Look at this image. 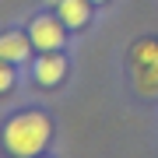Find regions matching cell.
I'll use <instances>...</instances> for the list:
<instances>
[{
    "label": "cell",
    "instance_id": "cell-2",
    "mask_svg": "<svg viewBox=\"0 0 158 158\" xmlns=\"http://www.w3.org/2000/svg\"><path fill=\"white\" fill-rule=\"evenodd\" d=\"M134 81L144 95L158 91V42H141L134 46Z\"/></svg>",
    "mask_w": 158,
    "mask_h": 158
},
{
    "label": "cell",
    "instance_id": "cell-3",
    "mask_svg": "<svg viewBox=\"0 0 158 158\" xmlns=\"http://www.w3.org/2000/svg\"><path fill=\"white\" fill-rule=\"evenodd\" d=\"M28 35H32V46H39V49H46V53L60 49L63 39H67V35H63V25L53 21V18H35Z\"/></svg>",
    "mask_w": 158,
    "mask_h": 158
},
{
    "label": "cell",
    "instance_id": "cell-5",
    "mask_svg": "<svg viewBox=\"0 0 158 158\" xmlns=\"http://www.w3.org/2000/svg\"><path fill=\"white\" fill-rule=\"evenodd\" d=\"M91 0H56V7H60V21L63 25H74V28H81V25L91 18Z\"/></svg>",
    "mask_w": 158,
    "mask_h": 158
},
{
    "label": "cell",
    "instance_id": "cell-1",
    "mask_svg": "<svg viewBox=\"0 0 158 158\" xmlns=\"http://www.w3.org/2000/svg\"><path fill=\"white\" fill-rule=\"evenodd\" d=\"M49 134H53V127L42 113H21L4 127V144L14 158H35L46 148Z\"/></svg>",
    "mask_w": 158,
    "mask_h": 158
},
{
    "label": "cell",
    "instance_id": "cell-4",
    "mask_svg": "<svg viewBox=\"0 0 158 158\" xmlns=\"http://www.w3.org/2000/svg\"><path fill=\"white\" fill-rule=\"evenodd\" d=\"M28 46H32V39H25L21 32H7V35H0V60H7V63H21V60H28Z\"/></svg>",
    "mask_w": 158,
    "mask_h": 158
},
{
    "label": "cell",
    "instance_id": "cell-7",
    "mask_svg": "<svg viewBox=\"0 0 158 158\" xmlns=\"http://www.w3.org/2000/svg\"><path fill=\"white\" fill-rule=\"evenodd\" d=\"M11 85H14V70H11V63H7V60H0V95L11 91Z\"/></svg>",
    "mask_w": 158,
    "mask_h": 158
},
{
    "label": "cell",
    "instance_id": "cell-6",
    "mask_svg": "<svg viewBox=\"0 0 158 158\" xmlns=\"http://www.w3.org/2000/svg\"><path fill=\"white\" fill-rule=\"evenodd\" d=\"M63 70H67V63H63V56H56V53H49V56H42L39 63H35V77H39L42 85L63 81Z\"/></svg>",
    "mask_w": 158,
    "mask_h": 158
}]
</instances>
